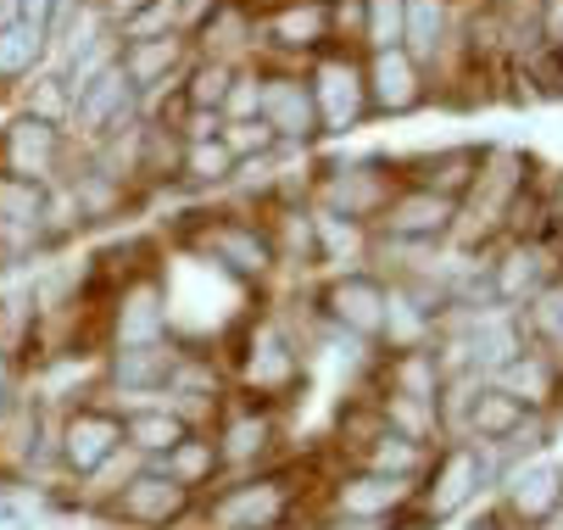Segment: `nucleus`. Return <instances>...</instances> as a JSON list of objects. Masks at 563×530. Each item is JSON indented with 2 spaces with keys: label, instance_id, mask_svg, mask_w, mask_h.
Returning a JSON list of instances; mask_svg holds the SVG:
<instances>
[{
  "label": "nucleus",
  "instance_id": "4468645a",
  "mask_svg": "<svg viewBox=\"0 0 563 530\" xmlns=\"http://www.w3.org/2000/svg\"><path fill=\"white\" fill-rule=\"evenodd\" d=\"M51 230V185L23 179V174H0V235L40 241Z\"/></svg>",
  "mask_w": 563,
  "mask_h": 530
},
{
  "label": "nucleus",
  "instance_id": "ea45409f",
  "mask_svg": "<svg viewBox=\"0 0 563 530\" xmlns=\"http://www.w3.org/2000/svg\"><path fill=\"white\" fill-rule=\"evenodd\" d=\"M503 380L514 386L508 397H530V402H547V363H541V357L519 352L514 363H503Z\"/></svg>",
  "mask_w": 563,
  "mask_h": 530
},
{
  "label": "nucleus",
  "instance_id": "e433bc0d",
  "mask_svg": "<svg viewBox=\"0 0 563 530\" xmlns=\"http://www.w3.org/2000/svg\"><path fill=\"white\" fill-rule=\"evenodd\" d=\"M396 397L435 402V357L430 352H408V357L396 363Z\"/></svg>",
  "mask_w": 563,
  "mask_h": 530
},
{
  "label": "nucleus",
  "instance_id": "bb28decb",
  "mask_svg": "<svg viewBox=\"0 0 563 530\" xmlns=\"http://www.w3.org/2000/svg\"><path fill=\"white\" fill-rule=\"evenodd\" d=\"M558 503H563V470L536 464V470L514 475V508H519L525 519H541V514H552Z\"/></svg>",
  "mask_w": 563,
  "mask_h": 530
},
{
  "label": "nucleus",
  "instance_id": "f3484780",
  "mask_svg": "<svg viewBox=\"0 0 563 530\" xmlns=\"http://www.w3.org/2000/svg\"><path fill=\"white\" fill-rule=\"evenodd\" d=\"M174 368H179V352L174 341H145V346H118L112 352V380L123 391H168L174 386Z\"/></svg>",
  "mask_w": 563,
  "mask_h": 530
},
{
  "label": "nucleus",
  "instance_id": "a878e982",
  "mask_svg": "<svg viewBox=\"0 0 563 530\" xmlns=\"http://www.w3.org/2000/svg\"><path fill=\"white\" fill-rule=\"evenodd\" d=\"M441 29H446L441 0H408V18H401V51H408L413 62H430L435 45H441Z\"/></svg>",
  "mask_w": 563,
  "mask_h": 530
},
{
  "label": "nucleus",
  "instance_id": "2f4dec72",
  "mask_svg": "<svg viewBox=\"0 0 563 530\" xmlns=\"http://www.w3.org/2000/svg\"><path fill=\"white\" fill-rule=\"evenodd\" d=\"M368 470H374V475H390V481L413 475V470H419V441H413V435H396V430H379V435L368 441Z\"/></svg>",
  "mask_w": 563,
  "mask_h": 530
},
{
  "label": "nucleus",
  "instance_id": "a18cd8bd",
  "mask_svg": "<svg viewBox=\"0 0 563 530\" xmlns=\"http://www.w3.org/2000/svg\"><path fill=\"white\" fill-rule=\"evenodd\" d=\"M474 530H497V525H492V519H486V525H474Z\"/></svg>",
  "mask_w": 563,
  "mask_h": 530
},
{
  "label": "nucleus",
  "instance_id": "423d86ee",
  "mask_svg": "<svg viewBox=\"0 0 563 530\" xmlns=\"http://www.w3.org/2000/svg\"><path fill=\"white\" fill-rule=\"evenodd\" d=\"M312 107H318V129L341 134L368 112V90H363V67L352 56H324L312 67Z\"/></svg>",
  "mask_w": 563,
  "mask_h": 530
},
{
  "label": "nucleus",
  "instance_id": "4c0bfd02",
  "mask_svg": "<svg viewBox=\"0 0 563 530\" xmlns=\"http://www.w3.org/2000/svg\"><path fill=\"white\" fill-rule=\"evenodd\" d=\"M536 279H541V257L536 252H508L503 263H497V296H525V290H536Z\"/></svg>",
  "mask_w": 563,
  "mask_h": 530
},
{
  "label": "nucleus",
  "instance_id": "7ed1b4c3",
  "mask_svg": "<svg viewBox=\"0 0 563 530\" xmlns=\"http://www.w3.org/2000/svg\"><path fill=\"white\" fill-rule=\"evenodd\" d=\"M140 118H145V101L134 96V85L123 79L118 62L101 73V79H90L85 90L73 96V123H78V134H90V140L129 134Z\"/></svg>",
  "mask_w": 563,
  "mask_h": 530
},
{
  "label": "nucleus",
  "instance_id": "4be33fe9",
  "mask_svg": "<svg viewBox=\"0 0 563 530\" xmlns=\"http://www.w3.org/2000/svg\"><path fill=\"white\" fill-rule=\"evenodd\" d=\"M408 486L390 481V475H357V481H341V514L346 519H385L390 508H401Z\"/></svg>",
  "mask_w": 563,
  "mask_h": 530
},
{
  "label": "nucleus",
  "instance_id": "5701e85b",
  "mask_svg": "<svg viewBox=\"0 0 563 530\" xmlns=\"http://www.w3.org/2000/svg\"><path fill=\"white\" fill-rule=\"evenodd\" d=\"M234 157L229 145L212 134V140H185V163H179V179L196 185V190H218V185H234Z\"/></svg>",
  "mask_w": 563,
  "mask_h": 530
},
{
  "label": "nucleus",
  "instance_id": "c756f323",
  "mask_svg": "<svg viewBox=\"0 0 563 530\" xmlns=\"http://www.w3.org/2000/svg\"><path fill=\"white\" fill-rule=\"evenodd\" d=\"M218 140L229 145V157H234V163H257V157H279V151H285L263 118H234V123L218 129Z\"/></svg>",
  "mask_w": 563,
  "mask_h": 530
},
{
  "label": "nucleus",
  "instance_id": "aec40b11",
  "mask_svg": "<svg viewBox=\"0 0 563 530\" xmlns=\"http://www.w3.org/2000/svg\"><path fill=\"white\" fill-rule=\"evenodd\" d=\"M419 174V190H435V196H446V201H457L468 185H474V174L486 168V157H479L474 145H452V151H435V157H419L413 163Z\"/></svg>",
  "mask_w": 563,
  "mask_h": 530
},
{
  "label": "nucleus",
  "instance_id": "6e6552de",
  "mask_svg": "<svg viewBox=\"0 0 563 530\" xmlns=\"http://www.w3.org/2000/svg\"><path fill=\"white\" fill-rule=\"evenodd\" d=\"M112 452H123V419L112 408H73L62 424V464L73 475H96Z\"/></svg>",
  "mask_w": 563,
  "mask_h": 530
},
{
  "label": "nucleus",
  "instance_id": "c9c22d12",
  "mask_svg": "<svg viewBox=\"0 0 563 530\" xmlns=\"http://www.w3.org/2000/svg\"><path fill=\"white\" fill-rule=\"evenodd\" d=\"M519 357V330L514 319H479L474 330V363H486V368H503Z\"/></svg>",
  "mask_w": 563,
  "mask_h": 530
},
{
  "label": "nucleus",
  "instance_id": "9b49d317",
  "mask_svg": "<svg viewBox=\"0 0 563 530\" xmlns=\"http://www.w3.org/2000/svg\"><path fill=\"white\" fill-rule=\"evenodd\" d=\"M324 313H330L341 330H352V335H379V330H385V313H390V296H385V285L368 279V274H341V279L324 290Z\"/></svg>",
  "mask_w": 563,
  "mask_h": 530
},
{
  "label": "nucleus",
  "instance_id": "a19ab883",
  "mask_svg": "<svg viewBox=\"0 0 563 530\" xmlns=\"http://www.w3.org/2000/svg\"><path fill=\"white\" fill-rule=\"evenodd\" d=\"M530 319H536V330H541V335H552V341L563 346V279L536 290V308H530Z\"/></svg>",
  "mask_w": 563,
  "mask_h": 530
},
{
  "label": "nucleus",
  "instance_id": "c85d7f7f",
  "mask_svg": "<svg viewBox=\"0 0 563 530\" xmlns=\"http://www.w3.org/2000/svg\"><path fill=\"white\" fill-rule=\"evenodd\" d=\"M223 459H218V446L212 441H201V435H185L174 452H168V459L163 464H156V470H163V475H174L179 486H201V481H212V470H218Z\"/></svg>",
  "mask_w": 563,
  "mask_h": 530
},
{
  "label": "nucleus",
  "instance_id": "0eeeda50",
  "mask_svg": "<svg viewBox=\"0 0 563 530\" xmlns=\"http://www.w3.org/2000/svg\"><path fill=\"white\" fill-rule=\"evenodd\" d=\"M257 118L274 129L279 145H307L318 140V107H312V85L296 79V73H263V101H257Z\"/></svg>",
  "mask_w": 563,
  "mask_h": 530
},
{
  "label": "nucleus",
  "instance_id": "412c9836",
  "mask_svg": "<svg viewBox=\"0 0 563 530\" xmlns=\"http://www.w3.org/2000/svg\"><path fill=\"white\" fill-rule=\"evenodd\" d=\"M229 85H234V62L196 56V62L185 67V79H179V101H185V112H218V118H223Z\"/></svg>",
  "mask_w": 563,
  "mask_h": 530
},
{
  "label": "nucleus",
  "instance_id": "49530a36",
  "mask_svg": "<svg viewBox=\"0 0 563 530\" xmlns=\"http://www.w3.org/2000/svg\"><path fill=\"white\" fill-rule=\"evenodd\" d=\"M324 7H335V0H324Z\"/></svg>",
  "mask_w": 563,
  "mask_h": 530
},
{
  "label": "nucleus",
  "instance_id": "20e7f679",
  "mask_svg": "<svg viewBox=\"0 0 563 530\" xmlns=\"http://www.w3.org/2000/svg\"><path fill=\"white\" fill-rule=\"evenodd\" d=\"M379 157H357V163H330L324 179H318V212H335V218H379L390 201V179L379 174Z\"/></svg>",
  "mask_w": 563,
  "mask_h": 530
},
{
  "label": "nucleus",
  "instance_id": "58836bf2",
  "mask_svg": "<svg viewBox=\"0 0 563 530\" xmlns=\"http://www.w3.org/2000/svg\"><path fill=\"white\" fill-rule=\"evenodd\" d=\"M257 101H263V67H234V85H229V101H223V123L257 118Z\"/></svg>",
  "mask_w": 563,
  "mask_h": 530
},
{
  "label": "nucleus",
  "instance_id": "f704fd0d",
  "mask_svg": "<svg viewBox=\"0 0 563 530\" xmlns=\"http://www.w3.org/2000/svg\"><path fill=\"white\" fill-rule=\"evenodd\" d=\"M312 241H318V263H346L363 246L357 223L352 218H335V212H312Z\"/></svg>",
  "mask_w": 563,
  "mask_h": 530
},
{
  "label": "nucleus",
  "instance_id": "f8f14e48",
  "mask_svg": "<svg viewBox=\"0 0 563 530\" xmlns=\"http://www.w3.org/2000/svg\"><path fill=\"white\" fill-rule=\"evenodd\" d=\"M363 90L374 112H413L424 101V79H419V62L408 51H374L368 73H363Z\"/></svg>",
  "mask_w": 563,
  "mask_h": 530
},
{
  "label": "nucleus",
  "instance_id": "79ce46f5",
  "mask_svg": "<svg viewBox=\"0 0 563 530\" xmlns=\"http://www.w3.org/2000/svg\"><path fill=\"white\" fill-rule=\"evenodd\" d=\"M96 7H101V18H107V23L123 34V29H129V23H134L145 7H151V0H96Z\"/></svg>",
  "mask_w": 563,
  "mask_h": 530
},
{
  "label": "nucleus",
  "instance_id": "473e14b6",
  "mask_svg": "<svg viewBox=\"0 0 563 530\" xmlns=\"http://www.w3.org/2000/svg\"><path fill=\"white\" fill-rule=\"evenodd\" d=\"M401 18H408V0H363V45L401 51Z\"/></svg>",
  "mask_w": 563,
  "mask_h": 530
},
{
  "label": "nucleus",
  "instance_id": "cd10ccee",
  "mask_svg": "<svg viewBox=\"0 0 563 530\" xmlns=\"http://www.w3.org/2000/svg\"><path fill=\"white\" fill-rule=\"evenodd\" d=\"M23 112L29 118H45V123H56V129H67L73 123V90H67V79L51 67V73H34V85L23 90Z\"/></svg>",
  "mask_w": 563,
  "mask_h": 530
},
{
  "label": "nucleus",
  "instance_id": "393cba45",
  "mask_svg": "<svg viewBox=\"0 0 563 530\" xmlns=\"http://www.w3.org/2000/svg\"><path fill=\"white\" fill-rule=\"evenodd\" d=\"M474 486H479V459H474L468 446L446 452V470H441V481H435V492H430V514H452V508H463Z\"/></svg>",
  "mask_w": 563,
  "mask_h": 530
},
{
  "label": "nucleus",
  "instance_id": "9d476101",
  "mask_svg": "<svg viewBox=\"0 0 563 530\" xmlns=\"http://www.w3.org/2000/svg\"><path fill=\"white\" fill-rule=\"evenodd\" d=\"M290 508V486L285 481H246V486H229L212 503V525L218 530H274Z\"/></svg>",
  "mask_w": 563,
  "mask_h": 530
},
{
  "label": "nucleus",
  "instance_id": "72a5a7b5",
  "mask_svg": "<svg viewBox=\"0 0 563 530\" xmlns=\"http://www.w3.org/2000/svg\"><path fill=\"white\" fill-rule=\"evenodd\" d=\"M519 424H525V402H519V397H508V391H479V402H474V430H479V435L508 441Z\"/></svg>",
  "mask_w": 563,
  "mask_h": 530
},
{
  "label": "nucleus",
  "instance_id": "2eb2a0df",
  "mask_svg": "<svg viewBox=\"0 0 563 530\" xmlns=\"http://www.w3.org/2000/svg\"><path fill=\"white\" fill-rule=\"evenodd\" d=\"M168 341V296L156 279H134L118 296V346Z\"/></svg>",
  "mask_w": 563,
  "mask_h": 530
},
{
  "label": "nucleus",
  "instance_id": "6ab92c4d",
  "mask_svg": "<svg viewBox=\"0 0 563 530\" xmlns=\"http://www.w3.org/2000/svg\"><path fill=\"white\" fill-rule=\"evenodd\" d=\"M185 435H190V419L179 408H134V413H123V446L140 452V459L163 464Z\"/></svg>",
  "mask_w": 563,
  "mask_h": 530
},
{
  "label": "nucleus",
  "instance_id": "37998d69",
  "mask_svg": "<svg viewBox=\"0 0 563 530\" xmlns=\"http://www.w3.org/2000/svg\"><path fill=\"white\" fill-rule=\"evenodd\" d=\"M23 23V0H0V29H12Z\"/></svg>",
  "mask_w": 563,
  "mask_h": 530
},
{
  "label": "nucleus",
  "instance_id": "f257e3e1",
  "mask_svg": "<svg viewBox=\"0 0 563 530\" xmlns=\"http://www.w3.org/2000/svg\"><path fill=\"white\" fill-rule=\"evenodd\" d=\"M196 252H201L207 263H218L223 274H234V279H263V274L279 263L274 230H263V223L240 218V212H212V218H201V223H196Z\"/></svg>",
  "mask_w": 563,
  "mask_h": 530
},
{
  "label": "nucleus",
  "instance_id": "c03bdc74",
  "mask_svg": "<svg viewBox=\"0 0 563 530\" xmlns=\"http://www.w3.org/2000/svg\"><path fill=\"white\" fill-rule=\"evenodd\" d=\"M552 530H563V503H558V508H552Z\"/></svg>",
  "mask_w": 563,
  "mask_h": 530
},
{
  "label": "nucleus",
  "instance_id": "b1692460",
  "mask_svg": "<svg viewBox=\"0 0 563 530\" xmlns=\"http://www.w3.org/2000/svg\"><path fill=\"white\" fill-rule=\"evenodd\" d=\"M51 56V40L29 23H12V29H0V79L18 85V79H34V67Z\"/></svg>",
  "mask_w": 563,
  "mask_h": 530
},
{
  "label": "nucleus",
  "instance_id": "a211bd4d",
  "mask_svg": "<svg viewBox=\"0 0 563 530\" xmlns=\"http://www.w3.org/2000/svg\"><path fill=\"white\" fill-rule=\"evenodd\" d=\"M296 374H301V357H296V346L285 341V330H279V324H257V330H252V357H246V380L274 397V391L296 386Z\"/></svg>",
  "mask_w": 563,
  "mask_h": 530
},
{
  "label": "nucleus",
  "instance_id": "1a4fd4ad",
  "mask_svg": "<svg viewBox=\"0 0 563 530\" xmlns=\"http://www.w3.org/2000/svg\"><path fill=\"white\" fill-rule=\"evenodd\" d=\"M112 508H118V519H129V525H168V519H179V514L190 508V486H179V481L163 475V470H134V475L123 481V492L112 497Z\"/></svg>",
  "mask_w": 563,
  "mask_h": 530
},
{
  "label": "nucleus",
  "instance_id": "f03ea898",
  "mask_svg": "<svg viewBox=\"0 0 563 530\" xmlns=\"http://www.w3.org/2000/svg\"><path fill=\"white\" fill-rule=\"evenodd\" d=\"M0 163H7L0 174H23V179L51 185V179L67 168V129L18 112L7 129H0Z\"/></svg>",
  "mask_w": 563,
  "mask_h": 530
},
{
  "label": "nucleus",
  "instance_id": "39448f33",
  "mask_svg": "<svg viewBox=\"0 0 563 530\" xmlns=\"http://www.w3.org/2000/svg\"><path fill=\"white\" fill-rule=\"evenodd\" d=\"M118 67H123V79L134 85V96L151 101L163 85H179V79H185V67H190V40H185L179 29L151 34V40H123Z\"/></svg>",
  "mask_w": 563,
  "mask_h": 530
},
{
  "label": "nucleus",
  "instance_id": "dca6fc26",
  "mask_svg": "<svg viewBox=\"0 0 563 530\" xmlns=\"http://www.w3.org/2000/svg\"><path fill=\"white\" fill-rule=\"evenodd\" d=\"M385 230H390V241H435L446 223H452V201L446 196H435V190H401V196H390L385 201Z\"/></svg>",
  "mask_w": 563,
  "mask_h": 530
},
{
  "label": "nucleus",
  "instance_id": "ddd939ff",
  "mask_svg": "<svg viewBox=\"0 0 563 530\" xmlns=\"http://www.w3.org/2000/svg\"><path fill=\"white\" fill-rule=\"evenodd\" d=\"M330 29H335V7H324V0H285L263 18V34L279 51H318L330 40Z\"/></svg>",
  "mask_w": 563,
  "mask_h": 530
},
{
  "label": "nucleus",
  "instance_id": "7c9ffc66",
  "mask_svg": "<svg viewBox=\"0 0 563 530\" xmlns=\"http://www.w3.org/2000/svg\"><path fill=\"white\" fill-rule=\"evenodd\" d=\"M268 435H274V424H268L263 413H240V419H229V430L218 435V459H223V464H252L257 452L268 446Z\"/></svg>",
  "mask_w": 563,
  "mask_h": 530
}]
</instances>
